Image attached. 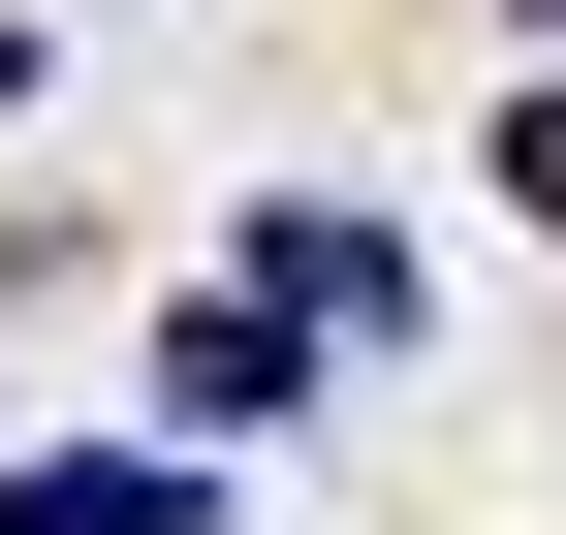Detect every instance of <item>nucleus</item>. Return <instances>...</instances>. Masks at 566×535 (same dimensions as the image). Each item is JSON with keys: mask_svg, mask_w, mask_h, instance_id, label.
<instances>
[{"mask_svg": "<svg viewBox=\"0 0 566 535\" xmlns=\"http://www.w3.org/2000/svg\"><path fill=\"white\" fill-rule=\"evenodd\" d=\"M283 378H315V315H283V284H189V315H158V441H252Z\"/></svg>", "mask_w": 566, "mask_h": 535, "instance_id": "1", "label": "nucleus"}, {"mask_svg": "<svg viewBox=\"0 0 566 535\" xmlns=\"http://www.w3.org/2000/svg\"><path fill=\"white\" fill-rule=\"evenodd\" d=\"M0 535H221V441H63V473H0Z\"/></svg>", "mask_w": 566, "mask_h": 535, "instance_id": "2", "label": "nucleus"}, {"mask_svg": "<svg viewBox=\"0 0 566 535\" xmlns=\"http://www.w3.org/2000/svg\"><path fill=\"white\" fill-rule=\"evenodd\" d=\"M252 284L315 315V347H378V315H409V252H378V221H252Z\"/></svg>", "mask_w": 566, "mask_h": 535, "instance_id": "3", "label": "nucleus"}, {"mask_svg": "<svg viewBox=\"0 0 566 535\" xmlns=\"http://www.w3.org/2000/svg\"><path fill=\"white\" fill-rule=\"evenodd\" d=\"M504 221H566V95H504Z\"/></svg>", "mask_w": 566, "mask_h": 535, "instance_id": "4", "label": "nucleus"}, {"mask_svg": "<svg viewBox=\"0 0 566 535\" xmlns=\"http://www.w3.org/2000/svg\"><path fill=\"white\" fill-rule=\"evenodd\" d=\"M504 32H566V0H504Z\"/></svg>", "mask_w": 566, "mask_h": 535, "instance_id": "5", "label": "nucleus"}]
</instances>
